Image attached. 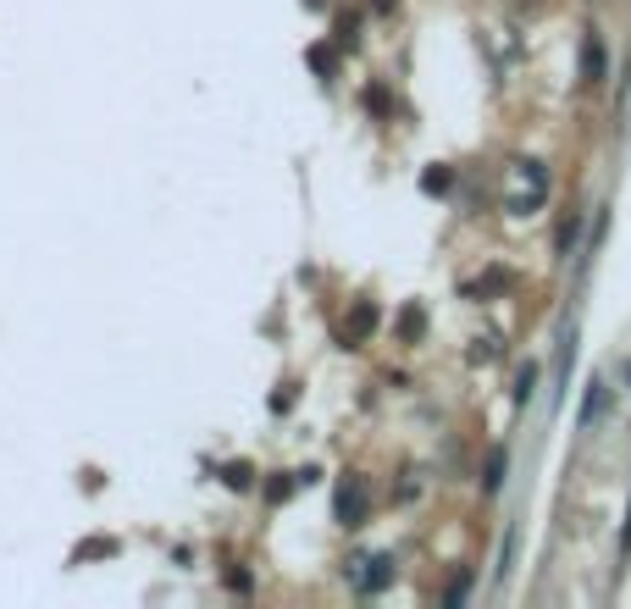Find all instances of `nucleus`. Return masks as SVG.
<instances>
[{
  "instance_id": "nucleus-1",
  "label": "nucleus",
  "mask_w": 631,
  "mask_h": 609,
  "mask_svg": "<svg viewBox=\"0 0 631 609\" xmlns=\"http://www.w3.org/2000/svg\"><path fill=\"white\" fill-rule=\"evenodd\" d=\"M543 200H548V172L537 167V161H521V167H515V194H510V211H515V216H532Z\"/></svg>"
},
{
  "instance_id": "nucleus-10",
  "label": "nucleus",
  "mask_w": 631,
  "mask_h": 609,
  "mask_svg": "<svg viewBox=\"0 0 631 609\" xmlns=\"http://www.w3.org/2000/svg\"><path fill=\"white\" fill-rule=\"evenodd\" d=\"M465 598H471V576H454L449 593H443V604H465Z\"/></svg>"
},
{
  "instance_id": "nucleus-13",
  "label": "nucleus",
  "mask_w": 631,
  "mask_h": 609,
  "mask_svg": "<svg viewBox=\"0 0 631 609\" xmlns=\"http://www.w3.org/2000/svg\"><path fill=\"white\" fill-rule=\"evenodd\" d=\"M288 493H294V482H288V477H277V482H272V488H266V499H272V504H283V499H288Z\"/></svg>"
},
{
  "instance_id": "nucleus-5",
  "label": "nucleus",
  "mask_w": 631,
  "mask_h": 609,
  "mask_svg": "<svg viewBox=\"0 0 631 609\" xmlns=\"http://www.w3.org/2000/svg\"><path fill=\"white\" fill-rule=\"evenodd\" d=\"M371 327H377V305H371V299H360L355 311H349V322H344V344H360V338H371Z\"/></svg>"
},
{
  "instance_id": "nucleus-4",
  "label": "nucleus",
  "mask_w": 631,
  "mask_h": 609,
  "mask_svg": "<svg viewBox=\"0 0 631 609\" xmlns=\"http://www.w3.org/2000/svg\"><path fill=\"white\" fill-rule=\"evenodd\" d=\"M388 582H393V554H371V560H360V571H355L360 593H382Z\"/></svg>"
},
{
  "instance_id": "nucleus-9",
  "label": "nucleus",
  "mask_w": 631,
  "mask_h": 609,
  "mask_svg": "<svg viewBox=\"0 0 631 609\" xmlns=\"http://www.w3.org/2000/svg\"><path fill=\"white\" fill-rule=\"evenodd\" d=\"M532 383H537V366H521V377H515V405L532 399Z\"/></svg>"
},
{
  "instance_id": "nucleus-14",
  "label": "nucleus",
  "mask_w": 631,
  "mask_h": 609,
  "mask_svg": "<svg viewBox=\"0 0 631 609\" xmlns=\"http://www.w3.org/2000/svg\"><path fill=\"white\" fill-rule=\"evenodd\" d=\"M571 239H576V216H565L560 222V250H571Z\"/></svg>"
},
{
  "instance_id": "nucleus-8",
  "label": "nucleus",
  "mask_w": 631,
  "mask_h": 609,
  "mask_svg": "<svg viewBox=\"0 0 631 609\" xmlns=\"http://www.w3.org/2000/svg\"><path fill=\"white\" fill-rule=\"evenodd\" d=\"M504 466H510V460H504V449H493V460H488V477H482V488H499V482H504Z\"/></svg>"
},
{
  "instance_id": "nucleus-11",
  "label": "nucleus",
  "mask_w": 631,
  "mask_h": 609,
  "mask_svg": "<svg viewBox=\"0 0 631 609\" xmlns=\"http://www.w3.org/2000/svg\"><path fill=\"white\" fill-rule=\"evenodd\" d=\"M421 189H427V194H443V189H449V167H432L427 178H421Z\"/></svg>"
},
{
  "instance_id": "nucleus-15",
  "label": "nucleus",
  "mask_w": 631,
  "mask_h": 609,
  "mask_svg": "<svg viewBox=\"0 0 631 609\" xmlns=\"http://www.w3.org/2000/svg\"><path fill=\"white\" fill-rule=\"evenodd\" d=\"M620 554H631V504H626V526H620Z\"/></svg>"
},
{
  "instance_id": "nucleus-7",
  "label": "nucleus",
  "mask_w": 631,
  "mask_h": 609,
  "mask_svg": "<svg viewBox=\"0 0 631 609\" xmlns=\"http://www.w3.org/2000/svg\"><path fill=\"white\" fill-rule=\"evenodd\" d=\"M222 482H227V488H250V482H255V471L244 466V460H233V466H222Z\"/></svg>"
},
{
  "instance_id": "nucleus-12",
  "label": "nucleus",
  "mask_w": 631,
  "mask_h": 609,
  "mask_svg": "<svg viewBox=\"0 0 631 609\" xmlns=\"http://www.w3.org/2000/svg\"><path fill=\"white\" fill-rule=\"evenodd\" d=\"M310 67H316V72H333V67H338V56H333L327 45H316V50H310Z\"/></svg>"
},
{
  "instance_id": "nucleus-3",
  "label": "nucleus",
  "mask_w": 631,
  "mask_h": 609,
  "mask_svg": "<svg viewBox=\"0 0 631 609\" xmlns=\"http://www.w3.org/2000/svg\"><path fill=\"white\" fill-rule=\"evenodd\" d=\"M604 72H609V50H604V34H587L582 39V89H593V84H604Z\"/></svg>"
},
{
  "instance_id": "nucleus-6",
  "label": "nucleus",
  "mask_w": 631,
  "mask_h": 609,
  "mask_svg": "<svg viewBox=\"0 0 631 609\" xmlns=\"http://www.w3.org/2000/svg\"><path fill=\"white\" fill-rule=\"evenodd\" d=\"M604 416H609V388L593 383V388H587V399H582V421L593 427V421H604Z\"/></svg>"
},
{
  "instance_id": "nucleus-2",
  "label": "nucleus",
  "mask_w": 631,
  "mask_h": 609,
  "mask_svg": "<svg viewBox=\"0 0 631 609\" xmlns=\"http://www.w3.org/2000/svg\"><path fill=\"white\" fill-rule=\"evenodd\" d=\"M366 482H360V477H344V482H338V521H344V526H360V521H366Z\"/></svg>"
},
{
  "instance_id": "nucleus-16",
  "label": "nucleus",
  "mask_w": 631,
  "mask_h": 609,
  "mask_svg": "<svg viewBox=\"0 0 631 609\" xmlns=\"http://www.w3.org/2000/svg\"><path fill=\"white\" fill-rule=\"evenodd\" d=\"M388 6H393V0H377V12H388Z\"/></svg>"
}]
</instances>
